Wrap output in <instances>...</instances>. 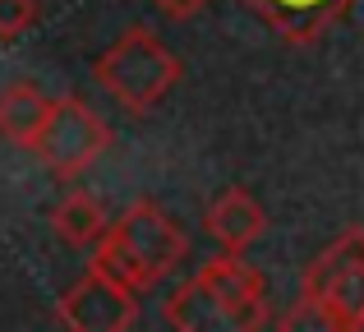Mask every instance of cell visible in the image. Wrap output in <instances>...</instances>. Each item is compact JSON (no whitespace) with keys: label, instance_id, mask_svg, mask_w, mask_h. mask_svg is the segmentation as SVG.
Listing matches in <instances>:
<instances>
[{"label":"cell","instance_id":"obj_9","mask_svg":"<svg viewBox=\"0 0 364 332\" xmlns=\"http://www.w3.org/2000/svg\"><path fill=\"white\" fill-rule=\"evenodd\" d=\"M46 116H51V97H42L33 79H14L9 88H0V139L5 144L33 153Z\"/></svg>","mask_w":364,"mask_h":332},{"label":"cell","instance_id":"obj_1","mask_svg":"<svg viewBox=\"0 0 364 332\" xmlns=\"http://www.w3.org/2000/svg\"><path fill=\"white\" fill-rule=\"evenodd\" d=\"M185 259H189V235L152 198L129 203L107 226V235L92 245V268L116 277L129 291H148L157 282H166Z\"/></svg>","mask_w":364,"mask_h":332},{"label":"cell","instance_id":"obj_4","mask_svg":"<svg viewBox=\"0 0 364 332\" xmlns=\"http://www.w3.org/2000/svg\"><path fill=\"white\" fill-rule=\"evenodd\" d=\"M300 309L323 328H364V226H350L309 263L300 282Z\"/></svg>","mask_w":364,"mask_h":332},{"label":"cell","instance_id":"obj_12","mask_svg":"<svg viewBox=\"0 0 364 332\" xmlns=\"http://www.w3.org/2000/svg\"><path fill=\"white\" fill-rule=\"evenodd\" d=\"M166 18H194L198 9H208V0H152Z\"/></svg>","mask_w":364,"mask_h":332},{"label":"cell","instance_id":"obj_11","mask_svg":"<svg viewBox=\"0 0 364 332\" xmlns=\"http://www.w3.org/2000/svg\"><path fill=\"white\" fill-rule=\"evenodd\" d=\"M42 5L37 0H0V42H14L37 23Z\"/></svg>","mask_w":364,"mask_h":332},{"label":"cell","instance_id":"obj_6","mask_svg":"<svg viewBox=\"0 0 364 332\" xmlns=\"http://www.w3.org/2000/svg\"><path fill=\"white\" fill-rule=\"evenodd\" d=\"M139 318V291L120 287L116 277L97 272L88 263L79 287H70L55 300V323L74 332H124Z\"/></svg>","mask_w":364,"mask_h":332},{"label":"cell","instance_id":"obj_5","mask_svg":"<svg viewBox=\"0 0 364 332\" xmlns=\"http://www.w3.org/2000/svg\"><path fill=\"white\" fill-rule=\"evenodd\" d=\"M111 148V129L102 116H92L88 102L79 97H51V116H46L42 134L33 144V157L51 171L55 180H79L83 171L102 162Z\"/></svg>","mask_w":364,"mask_h":332},{"label":"cell","instance_id":"obj_3","mask_svg":"<svg viewBox=\"0 0 364 332\" xmlns=\"http://www.w3.org/2000/svg\"><path fill=\"white\" fill-rule=\"evenodd\" d=\"M97 88L129 116H148L161 97L180 83V60L161 46V37L143 23L116 33V42L92 60Z\"/></svg>","mask_w":364,"mask_h":332},{"label":"cell","instance_id":"obj_10","mask_svg":"<svg viewBox=\"0 0 364 332\" xmlns=\"http://www.w3.org/2000/svg\"><path fill=\"white\" fill-rule=\"evenodd\" d=\"M51 231L60 245H70V250H92V245L107 235V213H102V203L88 194V189H70V194L60 198V203L51 208Z\"/></svg>","mask_w":364,"mask_h":332},{"label":"cell","instance_id":"obj_8","mask_svg":"<svg viewBox=\"0 0 364 332\" xmlns=\"http://www.w3.org/2000/svg\"><path fill=\"white\" fill-rule=\"evenodd\" d=\"M263 226H267L263 208H258L254 194L240 189V185H231L226 194H217L213 203H208V213H203V231L231 254H245L249 245L263 235Z\"/></svg>","mask_w":364,"mask_h":332},{"label":"cell","instance_id":"obj_2","mask_svg":"<svg viewBox=\"0 0 364 332\" xmlns=\"http://www.w3.org/2000/svg\"><path fill=\"white\" fill-rule=\"evenodd\" d=\"M166 323L171 328H263L267 300H263V277L240 259L222 250L208 259L189 282H180L166 300Z\"/></svg>","mask_w":364,"mask_h":332},{"label":"cell","instance_id":"obj_7","mask_svg":"<svg viewBox=\"0 0 364 332\" xmlns=\"http://www.w3.org/2000/svg\"><path fill=\"white\" fill-rule=\"evenodd\" d=\"M249 14L286 46H314L332 23H341L355 0H240Z\"/></svg>","mask_w":364,"mask_h":332}]
</instances>
